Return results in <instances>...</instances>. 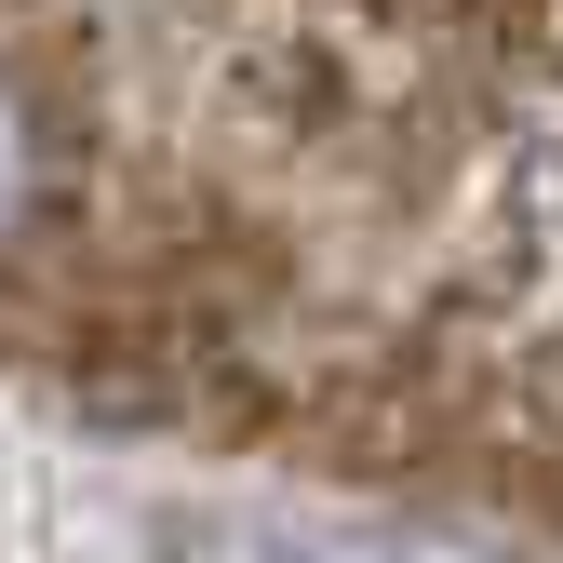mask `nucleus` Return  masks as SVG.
Segmentation results:
<instances>
[{
    "label": "nucleus",
    "mask_w": 563,
    "mask_h": 563,
    "mask_svg": "<svg viewBox=\"0 0 563 563\" xmlns=\"http://www.w3.org/2000/svg\"><path fill=\"white\" fill-rule=\"evenodd\" d=\"M27 201V121H14V95H0V216Z\"/></svg>",
    "instance_id": "nucleus-1"
}]
</instances>
